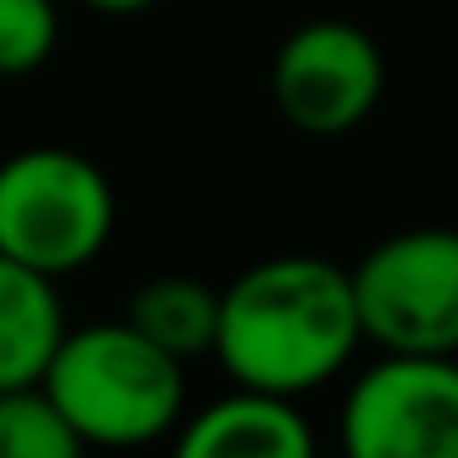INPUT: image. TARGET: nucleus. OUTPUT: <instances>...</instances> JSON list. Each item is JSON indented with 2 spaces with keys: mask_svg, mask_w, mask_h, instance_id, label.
<instances>
[{
  "mask_svg": "<svg viewBox=\"0 0 458 458\" xmlns=\"http://www.w3.org/2000/svg\"><path fill=\"white\" fill-rule=\"evenodd\" d=\"M362 346L352 272L326 256H272L219 288L214 357L240 389L299 400Z\"/></svg>",
  "mask_w": 458,
  "mask_h": 458,
  "instance_id": "nucleus-1",
  "label": "nucleus"
},
{
  "mask_svg": "<svg viewBox=\"0 0 458 458\" xmlns=\"http://www.w3.org/2000/svg\"><path fill=\"white\" fill-rule=\"evenodd\" d=\"M38 389L64 411L86 448H149L187 405V362L139 336L128 320L64 331Z\"/></svg>",
  "mask_w": 458,
  "mask_h": 458,
  "instance_id": "nucleus-2",
  "label": "nucleus"
},
{
  "mask_svg": "<svg viewBox=\"0 0 458 458\" xmlns=\"http://www.w3.org/2000/svg\"><path fill=\"white\" fill-rule=\"evenodd\" d=\"M113 219V182L81 149L32 144L0 160V256L59 283L102 256Z\"/></svg>",
  "mask_w": 458,
  "mask_h": 458,
  "instance_id": "nucleus-3",
  "label": "nucleus"
},
{
  "mask_svg": "<svg viewBox=\"0 0 458 458\" xmlns=\"http://www.w3.org/2000/svg\"><path fill=\"white\" fill-rule=\"evenodd\" d=\"M346 272L362 342L405 357H458V229H400Z\"/></svg>",
  "mask_w": 458,
  "mask_h": 458,
  "instance_id": "nucleus-4",
  "label": "nucleus"
},
{
  "mask_svg": "<svg viewBox=\"0 0 458 458\" xmlns=\"http://www.w3.org/2000/svg\"><path fill=\"white\" fill-rule=\"evenodd\" d=\"M342 458H458V357L384 352L342 405Z\"/></svg>",
  "mask_w": 458,
  "mask_h": 458,
  "instance_id": "nucleus-5",
  "label": "nucleus"
},
{
  "mask_svg": "<svg viewBox=\"0 0 458 458\" xmlns=\"http://www.w3.org/2000/svg\"><path fill=\"white\" fill-rule=\"evenodd\" d=\"M384 97V48L342 16L304 21L272 59V107L310 139L352 133Z\"/></svg>",
  "mask_w": 458,
  "mask_h": 458,
  "instance_id": "nucleus-6",
  "label": "nucleus"
},
{
  "mask_svg": "<svg viewBox=\"0 0 458 458\" xmlns=\"http://www.w3.org/2000/svg\"><path fill=\"white\" fill-rule=\"evenodd\" d=\"M171 458H315V432L293 400L234 389L182 427Z\"/></svg>",
  "mask_w": 458,
  "mask_h": 458,
  "instance_id": "nucleus-7",
  "label": "nucleus"
},
{
  "mask_svg": "<svg viewBox=\"0 0 458 458\" xmlns=\"http://www.w3.org/2000/svg\"><path fill=\"white\" fill-rule=\"evenodd\" d=\"M64 304L54 277L0 256V394L5 389H32L64 342Z\"/></svg>",
  "mask_w": 458,
  "mask_h": 458,
  "instance_id": "nucleus-8",
  "label": "nucleus"
},
{
  "mask_svg": "<svg viewBox=\"0 0 458 458\" xmlns=\"http://www.w3.org/2000/svg\"><path fill=\"white\" fill-rule=\"evenodd\" d=\"M123 320L139 336H149L160 352H171L176 362H192V357L214 352V336H219V288H208L203 277L165 272V277H149L144 288H133Z\"/></svg>",
  "mask_w": 458,
  "mask_h": 458,
  "instance_id": "nucleus-9",
  "label": "nucleus"
},
{
  "mask_svg": "<svg viewBox=\"0 0 458 458\" xmlns=\"http://www.w3.org/2000/svg\"><path fill=\"white\" fill-rule=\"evenodd\" d=\"M0 458H86V437L32 384L0 394Z\"/></svg>",
  "mask_w": 458,
  "mask_h": 458,
  "instance_id": "nucleus-10",
  "label": "nucleus"
},
{
  "mask_svg": "<svg viewBox=\"0 0 458 458\" xmlns=\"http://www.w3.org/2000/svg\"><path fill=\"white\" fill-rule=\"evenodd\" d=\"M59 43V11L54 0H0V75H32L48 64Z\"/></svg>",
  "mask_w": 458,
  "mask_h": 458,
  "instance_id": "nucleus-11",
  "label": "nucleus"
},
{
  "mask_svg": "<svg viewBox=\"0 0 458 458\" xmlns=\"http://www.w3.org/2000/svg\"><path fill=\"white\" fill-rule=\"evenodd\" d=\"M81 5H91V11H102V16H133V11H144V5H155V0H81Z\"/></svg>",
  "mask_w": 458,
  "mask_h": 458,
  "instance_id": "nucleus-12",
  "label": "nucleus"
}]
</instances>
